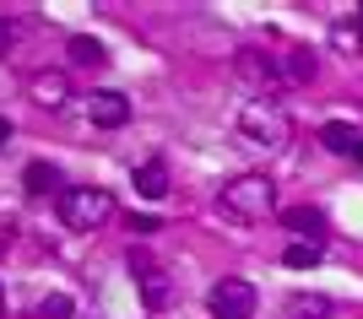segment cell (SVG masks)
<instances>
[{
  "instance_id": "6da1fadb",
  "label": "cell",
  "mask_w": 363,
  "mask_h": 319,
  "mask_svg": "<svg viewBox=\"0 0 363 319\" xmlns=\"http://www.w3.org/2000/svg\"><path fill=\"white\" fill-rule=\"evenodd\" d=\"M277 206V184L266 173H239L233 184H223L217 195V211L228 222H266V211Z\"/></svg>"
},
{
  "instance_id": "7a4b0ae2",
  "label": "cell",
  "mask_w": 363,
  "mask_h": 319,
  "mask_svg": "<svg viewBox=\"0 0 363 319\" xmlns=\"http://www.w3.org/2000/svg\"><path fill=\"white\" fill-rule=\"evenodd\" d=\"M108 216H114V195H108V190H92V184L60 190V222L71 233H98Z\"/></svg>"
},
{
  "instance_id": "3957f363",
  "label": "cell",
  "mask_w": 363,
  "mask_h": 319,
  "mask_svg": "<svg viewBox=\"0 0 363 319\" xmlns=\"http://www.w3.org/2000/svg\"><path fill=\"white\" fill-rule=\"evenodd\" d=\"M288 114L277 103H266V98H255V103H244L239 108V136L250 141V146H266V152H277L282 141H288Z\"/></svg>"
},
{
  "instance_id": "277c9868",
  "label": "cell",
  "mask_w": 363,
  "mask_h": 319,
  "mask_svg": "<svg viewBox=\"0 0 363 319\" xmlns=\"http://www.w3.org/2000/svg\"><path fill=\"white\" fill-rule=\"evenodd\" d=\"M206 308H212V319H250L255 314V287L244 276H223L206 292Z\"/></svg>"
},
{
  "instance_id": "5b68a950",
  "label": "cell",
  "mask_w": 363,
  "mask_h": 319,
  "mask_svg": "<svg viewBox=\"0 0 363 319\" xmlns=\"http://www.w3.org/2000/svg\"><path fill=\"white\" fill-rule=\"evenodd\" d=\"M130 276H136V287H141V298H147L152 314H163V308L174 303V282H168V271L157 265V260L130 255Z\"/></svg>"
},
{
  "instance_id": "8992f818",
  "label": "cell",
  "mask_w": 363,
  "mask_h": 319,
  "mask_svg": "<svg viewBox=\"0 0 363 319\" xmlns=\"http://www.w3.org/2000/svg\"><path fill=\"white\" fill-rule=\"evenodd\" d=\"M87 120L98 124V130H120V124L130 120V98H125V92H114V87L92 92V98H87Z\"/></svg>"
},
{
  "instance_id": "52a82bcc",
  "label": "cell",
  "mask_w": 363,
  "mask_h": 319,
  "mask_svg": "<svg viewBox=\"0 0 363 319\" xmlns=\"http://www.w3.org/2000/svg\"><path fill=\"white\" fill-rule=\"evenodd\" d=\"M33 103L38 108H65V98H71V76L65 71H38V76L28 81Z\"/></svg>"
},
{
  "instance_id": "ba28073f",
  "label": "cell",
  "mask_w": 363,
  "mask_h": 319,
  "mask_svg": "<svg viewBox=\"0 0 363 319\" xmlns=\"http://www.w3.org/2000/svg\"><path fill=\"white\" fill-rule=\"evenodd\" d=\"M282 222H288V233H298V243L325 238V211H315V206H293V211H282Z\"/></svg>"
},
{
  "instance_id": "9c48e42d",
  "label": "cell",
  "mask_w": 363,
  "mask_h": 319,
  "mask_svg": "<svg viewBox=\"0 0 363 319\" xmlns=\"http://www.w3.org/2000/svg\"><path fill=\"white\" fill-rule=\"evenodd\" d=\"M130 184H136V195L163 200V195H168V168L152 157V163H141V168H136V179H130Z\"/></svg>"
},
{
  "instance_id": "30bf717a",
  "label": "cell",
  "mask_w": 363,
  "mask_h": 319,
  "mask_svg": "<svg viewBox=\"0 0 363 319\" xmlns=\"http://www.w3.org/2000/svg\"><path fill=\"white\" fill-rule=\"evenodd\" d=\"M331 314V298H320V292H293L288 298V319H325Z\"/></svg>"
},
{
  "instance_id": "8fae6325",
  "label": "cell",
  "mask_w": 363,
  "mask_h": 319,
  "mask_svg": "<svg viewBox=\"0 0 363 319\" xmlns=\"http://www.w3.org/2000/svg\"><path fill=\"white\" fill-rule=\"evenodd\" d=\"M55 184H60V173H55L49 163H28L22 168V190H28V195H49Z\"/></svg>"
},
{
  "instance_id": "7c38bea8",
  "label": "cell",
  "mask_w": 363,
  "mask_h": 319,
  "mask_svg": "<svg viewBox=\"0 0 363 319\" xmlns=\"http://www.w3.org/2000/svg\"><path fill=\"white\" fill-rule=\"evenodd\" d=\"M282 76L288 81H315V54H309V49H288V54H282Z\"/></svg>"
},
{
  "instance_id": "4fadbf2b",
  "label": "cell",
  "mask_w": 363,
  "mask_h": 319,
  "mask_svg": "<svg viewBox=\"0 0 363 319\" xmlns=\"http://www.w3.org/2000/svg\"><path fill=\"white\" fill-rule=\"evenodd\" d=\"M320 141H325V146H331V152H352V146H358V130H352V124H342V120H331L325 124V130H320Z\"/></svg>"
},
{
  "instance_id": "5bb4252c",
  "label": "cell",
  "mask_w": 363,
  "mask_h": 319,
  "mask_svg": "<svg viewBox=\"0 0 363 319\" xmlns=\"http://www.w3.org/2000/svg\"><path fill=\"white\" fill-rule=\"evenodd\" d=\"M71 60H76V65H104L108 54H104V44H98V38H87V33H82V38H71Z\"/></svg>"
},
{
  "instance_id": "9a60e30c",
  "label": "cell",
  "mask_w": 363,
  "mask_h": 319,
  "mask_svg": "<svg viewBox=\"0 0 363 319\" xmlns=\"http://www.w3.org/2000/svg\"><path fill=\"white\" fill-rule=\"evenodd\" d=\"M331 44H336V49H342V54L352 60V54L363 49V28H352V22H336V28H331Z\"/></svg>"
},
{
  "instance_id": "2e32d148",
  "label": "cell",
  "mask_w": 363,
  "mask_h": 319,
  "mask_svg": "<svg viewBox=\"0 0 363 319\" xmlns=\"http://www.w3.org/2000/svg\"><path fill=\"white\" fill-rule=\"evenodd\" d=\"M293 271H315L320 265V243H288V255H282Z\"/></svg>"
},
{
  "instance_id": "e0dca14e",
  "label": "cell",
  "mask_w": 363,
  "mask_h": 319,
  "mask_svg": "<svg viewBox=\"0 0 363 319\" xmlns=\"http://www.w3.org/2000/svg\"><path fill=\"white\" fill-rule=\"evenodd\" d=\"M33 314L38 319H71V298H65V292H49V298H38Z\"/></svg>"
},
{
  "instance_id": "ac0fdd59",
  "label": "cell",
  "mask_w": 363,
  "mask_h": 319,
  "mask_svg": "<svg viewBox=\"0 0 363 319\" xmlns=\"http://www.w3.org/2000/svg\"><path fill=\"white\" fill-rule=\"evenodd\" d=\"M125 228L136 233V238H152V233L163 228V222H157V216H136V211H130V216H125Z\"/></svg>"
},
{
  "instance_id": "d6986e66",
  "label": "cell",
  "mask_w": 363,
  "mask_h": 319,
  "mask_svg": "<svg viewBox=\"0 0 363 319\" xmlns=\"http://www.w3.org/2000/svg\"><path fill=\"white\" fill-rule=\"evenodd\" d=\"M16 44V28H11V22H6V16H0V54H6V49H11Z\"/></svg>"
},
{
  "instance_id": "ffe728a7",
  "label": "cell",
  "mask_w": 363,
  "mask_h": 319,
  "mask_svg": "<svg viewBox=\"0 0 363 319\" xmlns=\"http://www.w3.org/2000/svg\"><path fill=\"white\" fill-rule=\"evenodd\" d=\"M6 141H11V120H6V114H0V146H6Z\"/></svg>"
},
{
  "instance_id": "44dd1931",
  "label": "cell",
  "mask_w": 363,
  "mask_h": 319,
  "mask_svg": "<svg viewBox=\"0 0 363 319\" xmlns=\"http://www.w3.org/2000/svg\"><path fill=\"white\" fill-rule=\"evenodd\" d=\"M352 157H358V163H363V141H358V146H352Z\"/></svg>"
},
{
  "instance_id": "7402d4cb",
  "label": "cell",
  "mask_w": 363,
  "mask_h": 319,
  "mask_svg": "<svg viewBox=\"0 0 363 319\" xmlns=\"http://www.w3.org/2000/svg\"><path fill=\"white\" fill-rule=\"evenodd\" d=\"M0 314H6V287H0Z\"/></svg>"
},
{
  "instance_id": "603a6c76",
  "label": "cell",
  "mask_w": 363,
  "mask_h": 319,
  "mask_svg": "<svg viewBox=\"0 0 363 319\" xmlns=\"http://www.w3.org/2000/svg\"><path fill=\"white\" fill-rule=\"evenodd\" d=\"M358 16H363V6H358Z\"/></svg>"
}]
</instances>
